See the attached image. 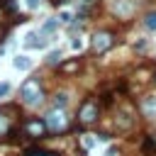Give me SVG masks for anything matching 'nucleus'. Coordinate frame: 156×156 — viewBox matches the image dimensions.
I'll use <instances>...</instances> for the list:
<instances>
[{
    "label": "nucleus",
    "mask_w": 156,
    "mask_h": 156,
    "mask_svg": "<svg viewBox=\"0 0 156 156\" xmlns=\"http://www.w3.org/2000/svg\"><path fill=\"white\" fill-rule=\"evenodd\" d=\"M58 22H71V12H68V10H63V12L58 15Z\"/></svg>",
    "instance_id": "nucleus-17"
},
{
    "label": "nucleus",
    "mask_w": 156,
    "mask_h": 156,
    "mask_svg": "<svg viewBox=\"0 0 156 156\" xmlns=\"http://www.w3.org/2000/svg\"><path fill=\"white\" fill-rule=\"evenodd\" d=\"M46 132L49 129H46V122L44 119H29V122H24V134L29 139H41Z\"/></svg>",
    "instance_id": "nucleus-5"
},
{
    "label": "nucleus",
    "mask_w": 156,
    "mask_h": 156,
    "mask_svg": "<svg viewBox=\"0 0 156 156\" xmlns=\"http://www.w3.org/2000/svg\"><path fill=\"white\" fill-rule=\"evenodd\" d=\"M105 136H95V134H83L80 136V144H83V149H93L98 141H102Z\"/></svg>",
    "instance_id": "nucleus-11"
},
{
    "label": "nucleus",
    "mask_w": 156,
    "mask_h": 156,
    "mask_svg": "<svg viewBox=\"0 0 156 156\" xmlns=\"http://www.w3.org/2000/svg\"><path fill=\"white\" fill-rule=\"evenodd\" d=\"M7 132H10V117L0 112V136H5Z\"/></svg>",
    "instance_id": "nucleus-13"
},
{
    "label": "nucleus",
    "mask_w": 156,
    "mask_h": 156,
    "mask_svg": "<svg viewBox=\"0 0 156 156\" xmlns=\"http://www.w3.org/2000/svg\"><path fill=\"white\" fill-rule=\"evenodd\" d=\"M20 98H22V102H24V105H29V107H32V105H39V102H41V98H44L39 80L27 78V80L22 83V88H20Z\"/></svg>",
    "instance_id": "nucleus-1"
},
{
    "label": "nucleus",
    "mask_w": 156,
    "mask_h": 156,
    "mask_svg": "<svg viewBox=\"0 0 156 156\" xmlns=\"http://www.w3.org/2000/svg\"><path fill=\"white\" fill-rule=\"evenodd\" d=\"M58 24H61V22H58V17H51V20H46V22L41 24L39 34H44V37H46V34H54V32L58 29Z\"/></svg>",
    "instance_id": "nucleus-9"
},
{
    "label": "nucleus",
    "mask_w": 156,
    "mask_h": 156,
    "mask_svg": "<svg viewBox=\"0 0 156 156\" xmlns=\"http://www.w3.org/2000/svg\"><path fill=\"white\" fill-rule=\"evenodd\" d=\"M95 119H98V102H95L93 98H88V100L80 105V110H78V122L93 124Z\"/></svg>",
    "instance_id": "nucleus-3"
},
{
    "label": "nucleus",
    "mask_w": 156,
    "mask_h": 156,
    "mask_svg": "<svg viewBox=\"0 0 156 156\" xmlns=\"http://www.w3.org/2000/svg\"><path fill=\"white\" fill-rule=\"evenodd\" d=\"M144 27H146V29H151V32L156 29V12H149V15L144 17Z\"/></svg>",
    "instance_id": "nucleus-14"
},
{
    "label": "nucleus",
    "mask_w": 156,
    "mask_h": 156,
    "mask_svg": "<svg viewBox=\"0 0 156 156\" xmlns=\"http://www.w3.org/2000/svg\"><path fill=\"white\" fill-rule=\"evenodd\" d=\"M27 156H56V154H41V151H29Z\"/></svg>",
    "instance_id": "nucleus-20"
},
{
    "label": "nucleus",
    "mask_w": 156,
    "mask_h": 156,
    "mask_svg": "<svg viewBox=\"0 0 156 156\" xmlns=\"http://www.w3.org/2000/svg\"><path fill=\"white\" fill-rule=\"evenodd\" d=\"M12 66L17 71H29L32 68V61H29V56H15L12 58Z\"/></svg>",
    "instance_id": "nucleus-10"
},
{
    "label": "nucleus",
    "mask_w": 156,
    "mask_h": 156,
    "mask_svg": "<svg viewBox=\"0 0 156 156\" xmlns=\"http://www.w3.org/2000/svg\"><path fill=\"white\" fill-rule=\"evenodd\" d=\"M24 46H27V49H41V46H46V39H44V34H39V32H29V34L24 37Z\"/></svg>",
    "instance_id": "nucleus-8"
},
{
    "label": "nucleus",
    "mask_w": 156,
    "mask_h": 156,
    "mask_svg": "<svg viewBox=\"0 0 156 156\" xmlns=\"http://www.w3.org/2000/svg\"><path fill=\"white\" fill-rule=\"evenodd\" d=\"M144 149H146V154H149V156H156V134H149V136H146Z\"/></svg>",
    "instance_id": "nucleus-12"
},
{
    "label": "nucleus",
    "mask_w": 156,
    "mask_h": 156,
    "mask_svg": "<svg viewBox=\"0 0 156 156\" xmlns=\"http://www.w3.org/2000/svg\"><path fill=\"white\" fill-rule=\"evenodd\" d=\"M10 93V83H0V98Z\"/></svg>",
    "instance_id": "nucleus-18"
},
{
    "label": "nucleus",
    "mask_w": 156,
    "mask_h": 156,
    "mask_svg": "<svg viewBox=\"0 0 156 156\" xmlns=\"http://www.w3.org/2000/svg\"><path fill=\"white\" fill-rule=\"evenodd\" d=\"M24 5H27L29 10H34V7H39V0H24Z\"/></svg>",
    "instance_id": "nucleus-19"
},
{
    "label": "nucleus",
    "mask_w": 156,
    "mask_h": 156,
    "mask_svg": "<svg viewBox=\"0 0 156 156\" xmlns=\"http://www.w3.org/2000/svg\"><path fill=\"white\" fill-rule=\"evenodd\" d=\"M71 46H73V49H76V51H78V49H80V46H83V41H80V39H73V44H71Z\"/></svg>",
    "instance_id": "nucleus-21"
},
{
    "label": "nucleus",
    "mask_w": 156,
    "mask_h": 156,
    "mask_svg": "<svg viewBox=\"0 0 156 156\" xmlns=\"http://www.w3.org/2000/svg\"><path fill=\"white\" fill-rule=\"evenodd\" d=\"M63 105H66V95L58 93V95L54 98V107H56V110H63Z\"/></svg>",
    "instance_id": "nucleus-16"
},
{
    "label": "nucleus",
    "mask_w": 156,
    "mask_h": 156,
    "mask_svg": "<svg viewBox=\"0 0 156 156\" xmlns=\"http://www.w3.org/2000/svg\"><path fill=\"white\" fill-rule=\"evenodd\" d=\"M80 2H85V5H90V2H93V0H80Z\"/></svg>",
    "instance_id": "nucleus-22"
},
{
    "label": "nucleus",
    "mask_w": 156,
    "mask_h": 156,
    "mask_svg": "<svg viewBox=\"0 0 156 156\" xmlns=\"http://www.w3.org/2000/svg\"><path fill=\"white\" fill-rule=\"evenodd\" d=\"M61 58H63V54H61V49H56V51H51V54H49V58H46V61H49V63H61Z\"/></svg>",
    "instance_id": "nucleus-15"
},
{
    "label": "nucleus",
    "mask_w": 156,
    "mask_h": 156,
    "mask_svg": "<svg viewBox=\"0 0 156 156\" xmlns=\"http://www.w3.org/2000/svg\"><path fill=\"white\" fill-rule=\"evenodd\" d=\"M112 12L117 17H129L134 12V2L132 0H112Z\"/></svg>",
    "instance_id": "nucleus-6"
},
{
    "label": "nucleus",
    "mask_w": 156,
    "mask_h": 156,
    "mask_svg": "<svg viewBox=\"0 0 156 156\" xmlns=\"http://www.w3.org/2000/svg\"><path fill=\"white\" fill-rule=\"evenodd\" d=\"M112 34L110 32H98V34H93V41H90V49L95 51V54H102V51H107L110 46H112Z\"/></svg>",
    "instance_id": "nucleus-4"
},
{
    "label": "nucleus",
    "mask_w": 156,
    "mask_h": 156,
    "mask_svg": "<svg viewBox=\"0 0 156 156\" xmlns=\"http://www.w3.org/2000/svg\"><path fill=\"white\" fill-rule=\"evenodd\" d=\"M139 110H141V115L144 117H156V95H146V98H141V102H139Z\"/></svg>",
    "instance_id": "nucleus-7"
},
{
    "label": "nucleus",
    "mask_w": 156,
    "mask_h": 156,
    "mask_svg": "<svg viewBox=\"0 0 156 156\" xmlns=\"http://www.w3.org/2000/svg\"><path fill=\"white\" fill-rule=\"evenodd\" d=\"M44 122H46V129H49V132H63V129L68 127V117H66V112H63V110H56V107L46 115Z\"/></svg>",
    "instance_id": "nucleus-2"
}]
</instances>
